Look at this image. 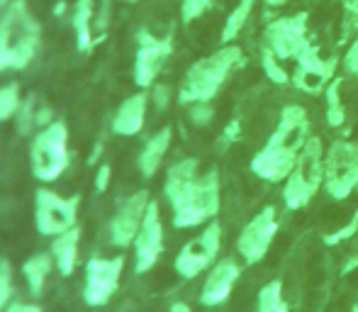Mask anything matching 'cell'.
<instances>
[{
	"instance_id": "cell-1",
	"label": "cell",
	"mask_w": 358,
	"mask_h": 312,
	"mask_svg": "<svg viewBox=\"0 0 358 312\" xmlns=\"http://www.w3.org/2000/svg\"><path fill=\"white\" fill-rule=\"evenodd\" d=\"M164 193L173 208V225L180 229L213 222L220 213V176H198V161L180 159L166 173Z\"/></svg>"
},
{
	"instance_id": "cell-2",
	"label": "cell",
	"mask_w": 358,
	"mask_h": 312,
	"mask_svg": "<svg viewBox=\"0 0 358 312\" xmlns=\"http://www.w3.org/2000/svg\"><path fill=\"white\" fill-rule=\"evenodd\" d=\"M307 139H310V120H307L305 108L287 105L280 113L278 129L271 134L268 144L251 159V171L268 183L287 180Z\"/></svg>"
},
{
	"instance_id": "cell-3",
	"label": "cell",
	"mask_w": 358,
	"mask_h": 312,
	"mask_svg": "<svg viewBox=\"0 0 358 312\" xmlns=\"http://www.w3.org/2000/svg\"><path fill=\"white\" fill-rule=\"evenodd\" d=\"M42 24L29 10L27 0H13L0 15V73L22 71L37 57Z\"/></svg>"
},
{
	"instance_id": "cell-4",
	"label": "cell",
	"mask_w": 358,
	"mask_h": 312,
	"mask_svg": "<svg viewBox=\"0 0 358 312\" xmlns=\"http://www.w3.org/2000/svg\"><path fill=\"white\" fill-rule=\"evenodd\" d=\"M241 64H244V52L239 47H234V44H224L215 54L195 62L185 73L183 83H180V105L213 103V98L220 93V88L229 78V73Z\"/></svg>"
},
{
	"instance_id": "cell-5",
	"label": "cell",
	"mask_w": 358,
	"mask_h": 312,
	"mask_svg": "<svg viewBox=\"0 0 358 312\" xmlns=\"http://www.w3.org/2000/svg\"><path fill=\"white\" fill-rule=\"evenodd\" d=\"M324 147L320 137H310L297 159L292 173L287 176L283 200L290 210H300L310 205V200L317 195V190L324 185Z\"/></svg>"
},
{
	"instance_id": "cell-6",
	"label": "cell",
	"mask_w": 358,
	"mask_h": 312,
	"mask_svg": "<svg viewBox=\"0 0 358 312\" xmlns=\"http://www.w3.org/2000/svg\"><path fill=\"white\" fill-rule=\"evenodd\" d=\"M32 176L44 183L57 180L69 169V127L59 120L39 129L29 147Z\"/></svg>"
},
{
	"instance_id": "cell-7",
	"label": "cell",
	"mask_w": 358,
	"mask_h": 312,
	"mask_svg": "<svg viewBox=\"0 0 358 312\" xmlns=\"http://www.w3.org/2000/svg\"><path fill=\"white\" fill-rule=\"evenodd\" d=\"M324 188L329 198L346 200L358 188V147L339 139L324 156Z\"/></svg>"
},
{
	"instance_id": "cell-8",
	"label": "cell",
	"mask_w": 358,
	"mask_h": 312,
	"mask_svg": "<svg viewBox=\"0 0 358 312\" xmlns=\"http://www.w3.org/2000/svg\"><path fill=\"white\" fill-rule=\"evenodd\" d=\"M78 195L62 198L54 190H37V195H34V227H37V232L47 236H59L73 229L76 218H78Z\"/></svg>"
},
{
	"instance_id": "cell-9",
	"label": "cell",
	"mask_w": 358,
	"mask_h": 312,
	"mask_svg": "<svg viewBox=\"0 0 358 312\" xmlns=\"http://www.w3.org/2000/svg\"><path fill=\"white\" fill-rule=\"evenodd\" d=\"M124 271V259L115 256V259H103V256H93L85 264V281H83V300L90 308H103L110 303L120 288V278Z\"/></svg>"
},
{
	"instance_id": "cell-10",
	"label": "cell",
	"mask_w": 358,
	"mask_h": 312,
	"mask_svg": "<svg viewBox=\"0 0 358 312\" xmlns=\"http://www.w3.org/2000/svg\"><path fill=\"white\" fill-rule=\"evenodd\" d=\"M264 37L266 47L278 59H297L310 47V39H307V13L273 20L266 27Z\"/></svg>"
},
{
	"instance_id": "cell-11",
	"label": "cell",
	"mask_w": 358,
	"mask_h": 312,
	"mask_svg": "<svg viewBox=\"0 0 358 312\" xmlns=\"http://www.w3.org/2000/svg\"><path fill=\"white\" fill-rule=\"evenodd\" d=\"M275 234H278L275 208H273V205H266L259 215H254V218H251V222L241 229L239 239H236V249H239L241 259H244L249 266L259 264V261L268 254Z\"/></svg>"
},
{
	"instance_id": "cell-12",
	"label": "cell",
	"mask_w": 358,
	"mask_h": 312,
	"mask_svg": "<svg viewBox=\"0 0 358 312\" xmlns=\"http://www.w3.org/2000/svg\"><path fill=\"white\" fill-rule=\"evenodd\" d=\"M222 244V227L220 222H210L203 229V234L190 239L188 244L180 249V254L176 256V271H178L183 278H195L198 274H203L210 264L217 259Z\"/></svg>"
},
{
	"instance_id": "cell-13",
	"label": "cell",
	"mask_w": 358,
	"mask_h": 312,
	"mask_svg": "<svg viewBox=\"0 0 358 312\" xmlns=\"http://www.w3.org/2000/svg\"><path fill=\"white\" fill-rule=\"evenodd\" d=\"M137 59H134V83L139 88H151L154 80L159 78L161 69H164L166 59L173 52V42L171 37H154L151 32L137 34Z\"/></svg>"
},
{
	"instance_id": "cell-14",
	"label": "cell",
	"mask_w": 358,
	"mask_h": 312,
	"mask_svg": "<svg viewBox=\"0 0 358 312\" xmlns=\"http://www.w3.org/2000/svg\"><path fill=\"white\" fill-rule=\"evenodd\" d=\"M151 200L146 190H139V193L129 195L127 200H122L117 208V213L113 215V222H110V241L120 249L134 244L139 229L144 225L146 210H149Z\"/></svg>"
},
{
	"instance_id": "cell-15",
	"label": "cell",
	"mask_w": 358,
	"mask_h": 312,
	"mask_svg": "<svg viewBox=\"0 0 358 312\" xmlns=\"http://www.w3.org/2000/svg\"><path fill=\"white\" fill-rule=\"evenodd\" d=\"M334 71H336V59H322L320 49L315 44H310L297 57V69L292 73V83L300 90H305V93L317 95L322 90H327V85L334 80Z\"/></svg>"
},
{
	"instance_id": "cell-16",
	"label": "cell",
	"mask_w": 358,
	"mask_h": 312,
	"mask_svg": "<svg viewBox=\"0 0 358 312\" xmlns=\"http://www.w3.org/2000/svg\"><path fill=\"white\" fill-rule=\"evenodd\" d=\"M161 254H164V225H161L159 205L151 203L142 229L134 239V271L146 274L149 269H154Z\"/></svg>"
},
{
	"instance_id": "cell-17",
	"label": "cell",
	"mask_w": 358,
	"mask_h": 312,
	"mask_svg": "<svg viewBox=\"0 0 358 312\" xmlns=\"http://www.w3.org/2000/svg\"><path fill=\"white\" fill-rule=\"evenodd\" d=\"M239 276H241V266L234 259H222L220 264H215V269L210 271L208 281H205L203 293H200V303L208 305V308L222 305L231 295V288L239 281Z\"/></svg>"
},
{
	"instance_id": "cell-18",
	"label": "cell",
	"mask_w": 358,
	"mask_h": 312,
	"mask_svg": "<svg viewBox=\"0 0 358 312\" xmlns=\"http://www.w3.org/2000/svg\"><path fill=\"white\" fill-rule=\"evenodd\" d=\"M146 108H149V95L137 93L132 98H127L117 108L113 118V132L120 137H134L142 132L144 120H146Z\"/></svg>"
},
{
	"instance_id": "cell-19",
	"label": "cell",
	"mask_w": 358,
	"mask_h": 312,
	"mask_svg": "<svg viewBox=\"0 0 358 312\" xmlns=\"http://www.w3.org/2000/svg\"><path fill=\"white\" fill-rule=\"evenodd\" d=\"M93 20H95V0H76V5L71 8V27L76 32L78 52L83 54L93 52L95 47Z\"/></svg>"
},
{
	"instance_id": "cell-20",
	"label": "cell",
	"mask_w": 358,
	"mask_h": 312,
	"mask_svg": "<svg viewBox=\"0 0 358 312\" xmlns=\"http://www.w3.org/2000/svg\"><path fill=\"white\" fill-rule=\"evenodd\" d=\"M171 137H173V129L164 127L144 144V149L139 152V159H137V166H139V171H142L144 178H151V176L159 171L161 161H164V156L171 147Z\"/></svg>"
},
{
	"instance_id": "cell-21",
	"label": "cell",
	"mask_w": 358,
	"mask_h": 312,
	"mask_svg": "<svg viewBox=\"0 0 358 312\" xmlns=\"http://www.w3.org/2000/svg\"><path fill=\"white\" fill-rule=\"evenodd\" d=\"M78 244H80V229L73 227L69 232L54 236L52 241V256L57 264L59 274L71 276L76 269V259H78Z\"/></svg>"
},
{
	"instance_id": "cell-22",
	"label": "cell",
	"mask_w": 358,
	"mask_h": 312,
	"mask_svg": "<svg viewBox=\"0 0 358 312\" xmlns=\"http://www.w3.org/2000/svg\"><path fill=\"white\" fill-rule=\"evenodd\" d=\"M52 266H54L52 254H34L22 264L24 283H27L29 293H32L34 298H42L44 295V285H47V278H49V274H52Z\"/></svg>"
},
{
	"instance_id": "cell-23",
	"label": "cell",
	"mask_w": 358,
	"mask_h": 312,
	"mask_svg": "<svg viewBox=\"0 0 358 312\" xmlns=\"http://www.w3.org/2000/svg\"><path fill=\"white\" fill-rule=\"evenodd\" d=\"M254 3L256 0H239V5L231 10L229 17H227V22H224V29H222V42L231 44L236 37H239V32L244 29L246 20H249L251 10H254Z\"/></svg>"
},
{
	"instance_id": "cell-24",
	"label": "cell",
	"mask_w": 358,
	"mask_h": 312,
	"mask_svg": "<svg viewBox=\"0 0 358 312\" xmlns=\"http://www.w3.org/2000/svg\"><path fill=\"white\" fill-rule=\"evenodd\" d=\"M256 312H287V305L283 300V283L271 281L261 288L259 293V310Z\"/></svg>"
},
{
	"instance_id": "cell-25",
	"label": "cell",
	"mask_w": 358,
	"mask_h": 312,
	"mask_svg": "<svg viewBox=\"0 0 358 312\" xmlns=\"http://www.w3.org/2000/svg\"><path fill=\"white\" fill-rule=\"evenodd\" d=\"M344 105H341V78H334L327 85V122L331 127H341L344 125Z\"/></svg>"
},
{
	"instance_id": "cell-26",
	"label": "cell",
	"mask_w": 358,
	"mask_h": 312,
	"mask_svg": "<svg viewBox=\"0 0 358 312\" xmlns=\"http://www.w3.org/2000/svg\"><path fill=\"white\" fill-rule=\"evenodd\" d=\"M20 85L17 83H8L0 88V122L10 120L13 115H17L20 110Z\"/></svg>"
},
{
	"instance_id": "cell-27",
	"label": "cell",
	"mask_w": 358,
	"mask_h": 312,
	"mask_svg": "<svg viewBox=\"0 0 358 312\" xmlns=\"http://www.w3.org/2000/svg\"><path fill=\"white\" fill-rule=\"evenodd\" d=\"M261 64H264L266 76H268L271 80H273V83L285 85L287 80H290V76H287V71H285V69L278 64V57H275V54L271 52L268 47H264V52H261Z\"/></svg>"
},
{
	"instance_id": "cell-28",
	"label": "cell",
	"mask_w": 358,
	"mask_h": 312,
	"mask_svg": "<svg viewBox=\"0 0 358 312\" xmlns=\"http://www.w3.org/2000/svg\"><path fill=\"white\" fill-rule=\"evenodd\" d=\"M10 298H13V269L8 261H0V312L8 308Z\"/></svg>"
},
{
	"instance_id": "cell-29",
	"label": "cell",
	"mask_w": 358,
	"mask_h": 312,
	"mask_svg": "<svg viewBox=\"0 0 358 312\" xmlns=\"http://www.w3.org/2000/svg\"><path fill=\"white\" fill-rule=\"evenodd\" d=\"M210 5H213V0H183L180 3V17H183V22H193L203 13H208Z\"/></svg>"
},
{
	"instance_id": "cell-30",
	"label": "cell",
	"mask_w": 358,
	"mask_h": 312,
	"mask_svg": "<svg viewBox=\"0 0 358 312\" xmlns=\"http://www.w3.org/2000/svg\"><path fill=\"white\" fill-rule=\"evenodd\" d=\"M344 29H341V39H349L351 34H356L358 27V0H344Z\"/></svg>"
},
{
	"instance_id": "cell-31",
	"label": "cell",
	"mask_w": 358,
	"mask_h": 312,
	"mask_svg": "<svg viewBox=\"0 0 358 312\" xmlns=\"http://www.w3.org/2000/svg\"><path fill=\"white\" fill-rule=\"evenodd\" d=\"M358 232V210H356V215L349 220V225H344L341 229H336V232H331V234H327L324 236V244H329V246H334V244H341V241H346V239H351Z\"/></svg>"
},
{
	"instance_id": "cell-32",
	"label": "cell",
	"mask_w": 358,
	"mask_h": 312,
	"mask_svg": "<svg viewBox=\"0 0 358 312\" xmlns=\"http://www.w3.org/2000/svg\"><path fill=\"white\" fill-rule=\"evenodd\" d=\"M344 71L349 73V76H358V32H356L354 42L349 44V49H346V57H344Z\"/></svg>"
},
{
	"instance_id": "cell-33",
	"label": "cell",
	"mask_w": 358,
	"mask_h": 312,
	"mask_svg": "<svg viewBox=\"0 0 358 312\" xmlns=\"http://www.w3.org/2000/svg\"><path fill=\"white\" fill-rule=\"evenodd\" d=\"M190 118L195 125H208L213 120V105L210 103H195L190 105Z\"/></svg>"
},
{
	"instance_id": "cell-34",
	"label": "cell",
	"mask_w": 358,
	"mask_h": 312,
	"mask_svg": "<svg viewBox=\"0 0 358 312\" xmlns=\"http://www.w3.org/2000/svg\"><path fill=\"white\" fill-rule=\"evenodd\" d=\"M110 173H113V169H110L108 164H103L98 169V176H95V190H98V193H105V190H108Z\"/></svg>"
},
{
	"instance_id": "cell-35",
	"label": "cell",
	"mask_w": 358,
	"mask_h": 312,
	"mask_svg": "<svg viewBox=\"0 0 358 312\" xmlns=\"http://www.w3.org/2000/svg\"><path fill=\"white\" fill-rule=\"evenodd\" d=\"M239 134H241V122H239V120H231V122L224 127L222 139H224V144H231V142H236V139H239Z\"/></svg>"
},
{
	"instance_id": "cell-36",
	"label": "cell",
	"mask_w": 358,
	"mask_h": 312,
	"mask_svg": "<svg viewBox=\"0 0 358 312\" xmlns=\"http://www.w3.org/2000/svg\"><path fill=\"white\" fill-rule=\"evenodd\" d=\"M154 100H156V105L164 110L166 103H169V88H156L154 90Z\"/></svg>"
},
{
	"instance_id": "cell-37",
	"label": "cell",
	"mask_w": 358,
	"mask_h": 312,
	"mask_svg": "<svg viewBox=\"0 0 358 312\" xmlns=\"http://www.w3.org/2000/svg\"><path fill=\"white\" fill-rule=\"evenodd\" d=\"M5 312H42L37 305H27V303H13Z\"/></svg>"
},
{
	"instance_id": "cell-38",
	"label": "cell",
	"mask_w": 358,
	"mask_h": 312,
	"mask_svg": "<svg viewBox=\"0 0 358 312\" xmlns=\"http://www.w3.org/2000/svg\"><path fill=\"white\" fill-rule=\"evenodd\" d=\"M171 312H190V308L185 303H173L171 305Z\"/></svg>"
},
{
	"instance_id": "cell-39",
	"label": "cell",
	"mask_w": 358,
	"mask_h": 312,
	"mask_svg": "<svg viewBox=\"0 0 358 312\" xmlns=\"http://www.w3.org/2000/svg\"><path fill=\"white\" fill-rule=\"evenodd\" d=\"M10 3H13V0H0V15H3L5 10L10 8Z\"/></svg>"
},
{
	"instance_id": "cell-40",
	"label": "cell",
	"mask_w": 358,
	"mask_h": 312,
	"mask_svg": "<svg viewBox=\"0 0 358 312\" xmlns=\"http://www.w3.org/2000/svg\"><path fill=\"white\" fill-rule=\"evenodd\" d=\"M266 3H268V5H283L285 0H266Z\"/></svg>"
},
{
	"instance_id": "cell-41",
	"label": "cell",
	"mask_w": 358,
	"mask_h": 312,
	"mask_svg": "<svg viewBox=\"0 0 358 312\" xmlns=\"http://www.w3.org/2000/svg\"><path fill=\"white\" fill-rule=\"evenodd\" d=\"M354 312H358V305H356V308H354Z\"/></svg>"
},
{
	"instance_id": "cell-42",
	"label": "cell",
	"mask_w": 358,
	"mask_h": 312,
	"mask_svg": "<svg viewBox=\"0 0 358 312\" xmlns=\"http://www.w3.org/2000/svg\"><path fill=\"white\" fill-rule=\"evenodd\" d=\"M129 3H134V0H129Z\"/></svg>"
}]
</instances>
